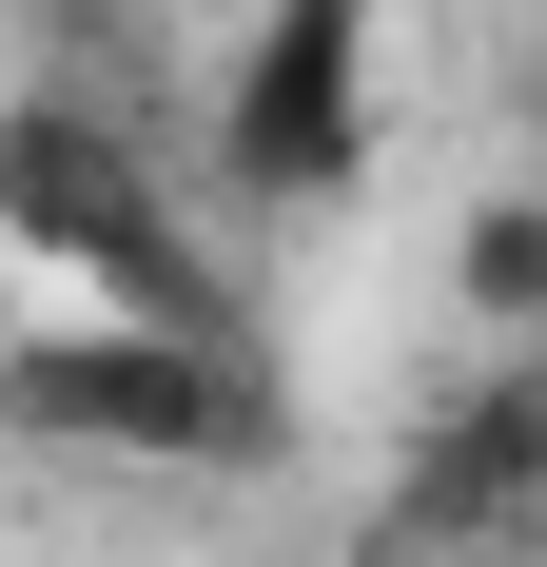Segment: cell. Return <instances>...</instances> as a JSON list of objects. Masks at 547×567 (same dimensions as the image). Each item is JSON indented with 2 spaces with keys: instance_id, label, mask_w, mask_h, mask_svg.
<instances>
[{
  "instance_id": "cell-1",
  "label": "cell",
  "mask_w": 547,
  "mask_h": 567,
  "mask_svg": "<svg viewBox=\"0 0 547 567\" xmlns=\"http://www.w3.org/2000/svg\"><path fill=\"white\" fill-rule=\"evenodd\" d=\"M0 431L20 451H117V470H255L274 372L255 333H176V313H59L0 352Z\"/></svg>"
},
{
  "instance_id": "cell-2",
  "label": "cell",
  "mask_w": 547,
  "mask_h": 567,
  "mask_svg": "<svg viewBox=\"0 0 547 567\" xmlns=\"http://www.w3.org/2000/svg\"><path fill=\"white\" fill-rule=\"evenodd\" d=\"M0 235H20L40 275H79V313H176V333H235V293L196 275V235H176L157 157H137L117 117H79V99H20V117H0Z\"/></svg>"
},
{
  "instance_id": "cell-3",
  "label": "cell",
  "mask_w": 547,
  "mask_h": 567,
  "mask_svg": "<svg viewBox=\"0 0 547 567\" xmlns=\"http://www.w3.org/2000/svg\"><path fill=\"white\" fill-rule=\"evenodd\" d=\"M372 567H547V333L489 352V372L391 451Z\"/></svg>"
},
{
  "instance_id": "cell-4",
  "label": "cell",
  "mask_w": 547,
  "mask_h": 567,
  "mask_svg": "<svg viewBox=\"0 0 547 567\" xmlns=\"http://www.w3.org/2000/svg\"><path fill=\"white\" fill-rule=\"evenodd\" d=\"M216 176L235 196H352L372 176V0H274L255 59L216 99Z\"/></svg>"
}]
</instances>
